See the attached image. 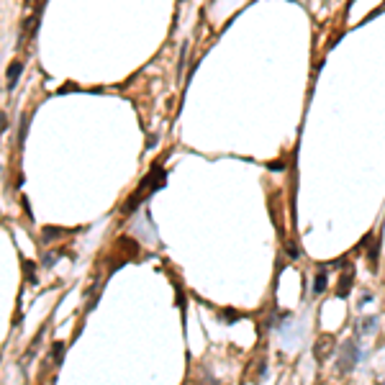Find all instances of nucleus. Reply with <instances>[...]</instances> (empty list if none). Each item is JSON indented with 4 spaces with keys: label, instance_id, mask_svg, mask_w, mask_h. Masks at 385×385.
Wrapping results in <instances>:
<instances>
[{
    "label": "nucleus",
    "instance_id": "f257e3e1",
    "mask_svg": "<svg viewBox=\"0 0 385 385\" xmlns=\"http://www.w3.org/2000/svg\"><path fill=\"white\" fill-rule=\"evenodd\" d=\"M336 355H339V360H336V370H339L341 375H346V372H352V370L357 367V362L365 357V350H362L360 339H357V336H352V339H346V341L339 346Z\"/></svg>",
    "mask_w": 385,
    "mask_h": 385
},
{
    "label": "nucleus",
    "instance_id": "f03ea898",
    "mask_svg": "<svg viewBox=\"0 0 385 385\" xmlns=\"http://www.w3.org/2000/svg\"><path fill=\"white\" fill-rule=\"evenodd\" d=\"M162 182H165V170H162L160 165H154V170H151V172H149V175L141 180L139 190L131 196V201L126 203V208H124V211H126V213H131V211L136 208V203H141L144 198H149V196H151V192L157 190V187H162Z\"/></svg>",
    "mask_w": 385,
    "mask_h": 385
},
{
    "label": "nucleus",
    "instance_id": "7ed1b4c3",
    "mask_svg": "<svg viewBox=\"0 0 385 385\" xmlns=\"http://www.w3.org/2000/svg\"><path fill=\"white\" fill-rule=\"evenodd\" d=\"M334 352H336V339L331 334H321L316 339V344H314V360L316 362H326L329 357H334Z\"/></svg>",
    "mask_w": 385,
    "mask_h": 385
},
{
    "label": "nucleus",
    "instance_id": "20e7f679",
    "mask_svg": "<svg viewBox=\"0 0 385 385\" xmlns=\"http://www.w3.org/2000/svg\"><path fill=\"white\" fill-rule=\"evenodd\" d=\"M352 283H355V267H352V264H346V270H344V275H341V283H339L336 295H339V298H346V295L352 293Z\"/></svg>",
    "mask_w": 385,
    "mask_h": 385
},
{
    "label": "nucleus",
    "instance_id": "39448f33",
    "mask_svg": "<svg viewBox=\"0 0 385 385\" xmlns=\"http://www.w3.org/2000/svg\"><path fill=\"white\" fill-rule=\"evenodd\" d=\"M326 283H329V270L326 267H321L319 273H316V280H314V295H321L324 290H326Z\"/></svg>",
    "mask_w": 385,
    "mask_h": 385
},
{
    "label": "nucleus",
    "instance_id": "423d86ee",
    "mask_svg": "<svg viewBox=\"0 0 385 385\" xmlns=\"http://www.w3.org/2000/svg\"><path fill=\"white\" fill-rule=\"evenodd\" d=\"M377 326H380V319L377 316H367V319H362L360 321V334H375L377 331Z\"/></svg>",
    "mask_w": 385,
    "mask_h": 385
},
{
    "label": "nucleus",
    "instance_id": "0eeeda50",
    "mask_svg": "<svg viewBox=\"0 0 385 385\" xmlns=\"http://www.w3.org/2000/svg\"><path fill=\"white\" fill-rule=\"evenodd\" d=\"M239 319H244V314L242 311H231V308H226V311L218 314V321H223V324H234Z\"/></svg>",
    "mask_w": 385,
    "mask_h": 385
},
{
    "label": "nucleus",
    "instance_id": "6e6552de",
    "mask_svg": "<svg viewBox=\"0 0 385 385\" xmlns=\"http://www.w3.org/2000/svg\"><path fill=\"white\" fill-rule=\"evenodd\" d=\"M21 72H23V64H21V62H13V64H11V69H8V88H13V85H16V80L21 77Z\"/></svg>",
    "mask_w": 385,
    "mask_h": 385
},
{
    "label": "nucleus",
    "instance_id": "1a4fd4ad",
    "mask_svg": "<svg viewBox=\"0 0 385 385\" xmlns=\"http://www.w3.org/2000/svg\"><path fill=\"white\" fill-rule=\"evenodd\" d=\"M8 129V119H6V113H0V134H3Z\"/></svg>",
    "mask_w": 385,
    "mask_h": 385
},
{
    "label": "nucleus",
    "instance_id": "9d476101",
    "mask_svg": "<svg viewBox=\"0 0 385 385\" xmlns=\"http://www.w3.org/2000/svg\"><path fill=\"white\" fill-rule=\"evenodd\" d=\"M298 254H300V252H298V249H295V244L290 242V244H288V257H293V259H295Z\"/></svg>",
    "mask_w": 385,
    "mask_h": 385
},
{
    "label": "nucleus",
    "instance_id": "9b49d317",
    "mask_svg": "<svg viewBox=\"0 0 385 385\" xmlns=\"http://www.w3.org/2000/svg\"><path fill=\"white\" fill-rule=\"evenodd\" d=\"M372 300V293H365L362 298H360V305H365V303H370Z\"/></svg>",
    "mask_w": 385,
    "mask_h": 385
}]
</instances>
